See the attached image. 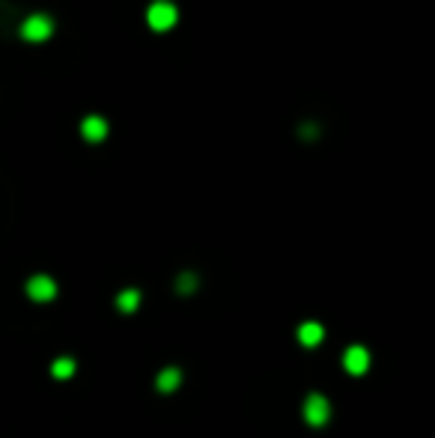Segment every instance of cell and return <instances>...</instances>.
<instances>
[{"label": "cell", "instance_id": "obj_3", "mask_svg": "<svg viewBox=\"0 0 435 438\" xmlns=\"http://www.w3.org/2000/svg\"><path fill=\"white\" fill-rule=\"evenodd\" d=\"M331 418V402L325 394H319V390H314V394H307L304 400V421L310 426H325Z\"/></svg>", "mask_w": 435, "mask_h": 438}, {"label": "cell", "instance_id": "obj_8", "mask_svg": "<svg viewBox=\"0 0 435 438\" xmlns=\"http://www.w3.org/2000/svg\"><path fill=\"white\" fill-rule=\"evenodd\" d=\"M155 388L161 394H173V390L182 388V370L179 367H164L158 376H155Z\"/></svg>", "mask_w": 435, "mask_h": 438}, {"label": "cell", "instance_id": "obj_4", "mask_svg": "<svg viewBox=\"0 0 435 438\" xmlns=\"http://www.w3.org/2000/svg\"><path fill=\"white\" fill-rule=\"evenodd\" d=\"M24 292H27L30 301H39V305H45V301L57 298V280L48 277V275H33L27 284H24Z\"/></svg>", "mask_w": 435, "mask_h": 438}, {"label": "cell", "instance_id": "obj_1", "mask_svg": "<svg viewBox=\"0 0 435 438\" xmlns=\"http://www.w3.org/2000/svg\"><path fill=\"white\" fill-rule=\"evenodd\" d=\"M176 21H179V9H176V3H170V0H155V3H149L147 9V24L152 30H170Z\"/></svg>", "mask_w": 435, "mask_h": 438}, {"label": "cell", "instance_id": "obj_7", "mask_svg": "<svg viewBox=\"0 0 435 438\" xmlns=\"http://www.w3.org/2000/svg\"><path fill=\"white\" fill-rule=\"evenodd\" d=\"M81 138L90 140V143H102V140L108 138V119L96 117V114L84 117V119H81Z\"/></svg>", "mask_w": 435, "mask_h": 438}, {"label": "cell", "instance_id": "obj_10", "mask_svg": "<svg viewBox=\"0 0 435 438\" xmlns=\"http://www.w3.org/2000/svg\"><path fill=\"white\" fill-rule=\"evenodd\" d=\"M75 370H78V364L72 361V358H57V361L51 364V376L54 379H69V376H75Z\"/></svg>", "mask_w": 435, "mask_h": 438}, {"label": "cell", "instance_id": "obj_5", "mask_svg": "<svg viewBox=\"0 0 435 438\" xmlns=\"http://www.w3.org/2000/svg\"><path fill=\"white\" fill-rule=\"evenodd\" d=\"M343 367H346V373H352V376H364L367 370H370V349L361 343H352L349 349L343 352Z\"/></svg>", "mask_w": 435, "mask_h": 438}, {"label": "cell", "instance_id": "obj_11", "mask_svg": "<svg viewBox=\"0 0 435 438\" xmlns=\"http://www.w3.org/2000/svg\"><path fill=\"white\" fill-rule=\"evenodd\" d=\"M200 280L194 272H182L179 277H176V289H179V295H191V292H197Z\"/></svg>", "mask_w": 435, "mask_h": 438}, {"label": "cell", "instance_id": "obj_9", "mask_svg": "<svg viewBox=\"0 0 435 438\" xmlns=\"http://www.w3.org/2000/svg\"><path fill=\"white\" fill-rule=\"evenodd\" d=\"M140 307V289H135V286H128V289H122L119 295H117V310L119 313H135Z\"/></svg>", "mask_w": 435, "mask_h": 438}, {"label": "cell", "instance_id": "obj_2", "mask_svg": "<svg viewBox=\"0 0 435 438\" xmlns=\"http://www.w3.org/2000/svg\"><path fill=\"white\" fill-rule=\"evenodd\" d=\"M18 33H21V39H24V42H45L51 33H54V21L48 15L36 13V15H30V18L21 21V30Z\"/></svg>", "mask_w": 435, "mask_h": 438}, {"label": "cell", "instance_id": "obj_6", "mask_svg": "<svg viewBox=\"0 0 435 438\" xmlns=\"http://www.w3.org/2000/svg\"><path fill=\"white\" fill-rule=\"evenodd\" d=\"M295 337H298V343L301 346H307V349H314V346H319L322 340H325V325L322 322H301L298 325V331H295Z\"/></svg>", "mask_w": 435, "mask_h": 438}]
</instances>
